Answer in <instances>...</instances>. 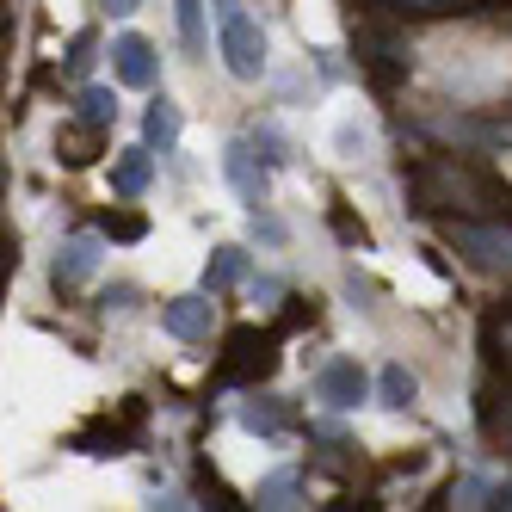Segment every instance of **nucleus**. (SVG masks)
Masks as SVG:
<instances>
[{"instance_id": "6e6552de", "label": "nucleus", "mask_w": 512, "mask_h": 512, "mask_svg": "<svg viewBox=\"0 0 512 512\" xmlns=\"http://www.w3.org/2000/svg\"><path fill=\"white\" fill-rule=\"evenodd\" d=\"M161 327L173 340H186V346H204L216 334V303H210V290H192V297H167L161 303Z\"/></svg>"}, {"instance_id": "412c9836", "label": "nucleus", "mask_w": 512, "mask_h": 512, "mask_svg": "<svg viewBox=\"0 0 512 512\" xmlns=\"http://www.w3.org/2000/svg\"><path fill=\"white\" fill-rule=\"evenodd\" d=\"M105 309L130 315V309H136V284H112V290H105Z\"/></svg>"}, {"instance_id": "4be33fe9", "label": "nucleus", "mask_w": 512, "mask_h": 512, "mask_svg": "<svg viewBox=\"0 0 512 512\" xmlns=\"http://www.w3.org/2000/svg\"><path fill=\"white\" fill-rule=\"evenodd\" d=\"M142 7V0H99V13H112V19H130Z\"/></svg>"}, {"instance_id": "f8f14e48", "label": "nucleus", "mask_w": 512, "mask_h": 512, "mask_svg": "<svg viewBox=\"0 0 512 512\" xmlns=\"http://www.w3.org/2000/svg\"><path fill=\"white\" fill-rule=\"evenodd\" d=\"M173 19H179L186 56H204L210 50V0H173Z\"/></svg>"}, {"instance_id": "6ab92c4d", "label": "nucleus", "mask_w": 512, "mask_h": 512, "mask_svg": "<svg viewBox=\"0 0 512 512\" xmlns=\"http://www.w3.org/2000/svg\"><path fill=\"white\" fill-rule=\"evenodd\" d=\"M247 216H253V235H260V241H272V247H284V235H290V229L278 223V216H272V210H247Z\"/></svg>"}, {"instance_id": "f257e3e1", "label": "nucleus", "mask_w": 512, "mask_h": 512, "mask_svg": "<svg viewBox=\"0 0 512 512\" xmlns=\"http://www.w3.org/2000/svg\"><path fill=\"white\" fill-rule=\"evenodd\" d=\"M210 19H216V56H223V68L235 81H260L266 75V25L241 0H210Z\"/></svg>"}, {"instance_id": "f03ea898", "label": "nucleus", "mask_w": 512, "mask_h": 512, "mask_svg": "<svg viewBox=\"0 0 512 512\" xmlns=\"http://www.w3.org/2000/svg\"><path fill=\"white\" fill-rule=\"evenodd\" d=\"M420 198L432 210H482V186H475L469 167H457V155H438L420 167Z\"/></svg>"}, {"instance_id": "9b49d317", "label": "nucleus", "mask_w": 512, "mask_h": 512, "mask_svg": "<svg viewBox=\"0 0 512 512\" xmlns=\"http://www.w3.org/2000/svg\"><path fill=\"white\" fill-rule=\"evenodd\" d=\"M241 278H247V247H235V241L210 247V260H204V290H210V297L229 290V284H241Z\"/></svg>"}, {"instance_id": "ddd939ff", "label": "nucleus", "mask_w": 512, "mask_h": 512, "mask_svg": "<svg viewBox=\"0 0 512 512\" xmlns=\"http://www.w3.org/2000/svg\"><path fill=\"white\" fill-rule=\"evenodd\" d=\"M377 401L395 414H408L414 401H420V377L408 371V364H383V377H377Z\"/></svg>"}, {"instance_id": "9d476101", "label": "nucleus", "mask_w": 512, "mask_h": 512, "mask_svg": "<svg viewBox=\"0 0 512 512\" xmlns=\"http://www.w3.org/2000/svg\"><path fill=\"white\" fill-rule=\"evenodd\" d=\"M149 186H155V149H149V142H136V149H124L112 161V192L118 198H142Z\"/></svg>"}, {"instance_id": "2eb2a0df", "label": "nucleus", "mask_w": 512, "mask_h": 512, "mask_svg": "<svg viewBox=\"0 0 512 512\" xmlns=\"http://www.w3.org/2000/svg\"><path fill=\"white\" fill-rule=\"evenodd\" d=\"M75 105H81V124H87V130H105V124L118 118V93H112V87H99V81H93V87H81V99H75Z\"/></svg>"}, {"instance_id": "0eeeda50", "label": "nucleus", "mask_w": 512, "mask_h": 512, "mask_svg": "<svg viewBox=\"0 0 512 512\" xmlns=\"http://www.w3.org/2000/svg\"><path fill=\"white\" fill-rule=\"evenodd\" d=\"M99 266H105V235L99 229H75L56 247V272L50 278H56V290H81Z\"/></svg>"}, {"instance_id": "a211bd4d", "label": "nucleus", "mask_w": 512, "mask_h": 512, "mask_svg": "<svg viewBox=\"0 0 512 512\" xmlns=\"http://www.w3.org/2000/svg\"><path fill=\"white\" fill-rule=\"evenodd\" d=\"M364 142H371V136H364V124H352V118L334 130V149H340L346 161H358V155H364Z\"/></svg>"}, {"instance_id": "5701e85b", "label": "nucleus", "mask_w": 512, "mask_h": 512, "mask_svg": "<svg viewBox=\"0 0 512 512\" xmlns=\"http://www.w3.org/2000/svg\"><path fill=\"white\" fill-rule=\"evenodd\" d=\"M500 340H506V358H512V321H506V334H500Z\"/></svg>"}, {"instance_id": "423d86ee", "label": "nucleus", "mask_w": 512, "mask_h": 512, "mask_svg": "<svg viewBox=\"0 0 512 512\" xmlns=\"http://www.w3.org/2000/svg\"><path fill=\"white\" fill-rule=\"evenodd\" d=\"M266 173H272V167H266L260 155H253V142H247V136H235L229 149H223V179L235 186V198H241L247 210H266V204H272Z\"/></svg>"}, {"instance_id": "4468645a", "label": "nucleus", "mask_w": 512, "mask_h": 512, "mask_svg": "<svg viewBox=\"0 0 512 512\" xmlns=\"http://www.w3.org/2000/svg\"><path fill=\"white\" fill-rule=\"evenodd\" d=\"M297 494H303V469H272V475H260V488H253L260 506H297Z\"/></svg>"}, {"instance_id": "aec40b11", "label": "nucleus", "mask_w": 512, "mask_h": 512, "mask_svg": "<svg viewBox=\"0 0 512 512\" xmlns=\"http://www.w3.org/2000/svg\"><path fill=\"white\" fill-rule=\"evenodd\" d=\"M247 290H253V309H278V297H284V278H253Z\"/></svg>"}, {"instance_id": "7ed1b4c3", "label": "nucleus", "mask_w": 512, "mask_h": 512, "mask_svg": "<svg viewBox=\"0 0 512 512\" xmlns=\"http://www.w3.org/2000/svg\"><path fill=\"white\" fill-rule=\"evenodd\" d=\"M445 235H451V247L463 253L469 266L512 278V229H500V223H457V216H451Z\"/></svg>"}, {"instance_id": "dca6fc26", "label": "nucleus", "mask_w": 512, "mask_h": 512, "mask_svg": "<svg viewBox=\"0 0 512 512\" xmlns=\"http://www.w3.org/2000/svg\"><path fill=\"white\" fill-rule=\"evenodd\" d=\"M253 155H260L266 167H290V142H284V130L278 124H253Z\"/></svg>"}, {"instance_id": "39448f33", "label": "nucleus", "mask_w": 512, "mask_h": 512, "mask_svg": "<svg viewBox=\"0 0 512 512\" xmlns=\"http://www.w3.org/2000/svg\"><path fill=\"white\" fill-rule=\"evenodd\" d=\"M112 75H118V87L155 93V81H161V56H155V44L142 38V31H118V38H112Z\"/></svg>"}, {"instance_id": "1a4fd4ad", "label": "nucleus", "mask_w": 512, "mask_h": 512, "mask_svg": "<svg viewBox=\"0 0 512 512\" xmlns=\"http://www.w3.org/2000/svg\"><path fill=\"white\" fill-rule=\"evenodd\" d=\"M179 130H186L179 105H173L167 93H149V112H142V142H149L155 155H173V149H179Z\"/></svg>"}, {"instance_id": "20e7f679", "label": "nucleus", "mask_w": 512, "mask_h": 512, "mask_svg": "<svg viewBox=\"0 0 512 512\" xmlns=\"http://www.w3.org/2000/svg\"><path fill=\"white\" fill-rule=\"evenodd\" d=\"M315 401L334 414H352L358 401H371V377L358 371V358H327L315 371Z\"/></svg>"}, {"instance_id": "f3484780", "label": "nucleus", "mask_w": 512, "mask_h": 512, "mask_svg": "<svg viewBox=\"0 0 512 512\" xmlns=\"http://www.w3.org/2000/svg\"><path fill=\"white\" fill-rule=\"evenodd\" d=\"M241 426L260 432V438H272V432L284 426V414L272 408V395H253V401H241Z\"/></svg>"}]
</instances>
